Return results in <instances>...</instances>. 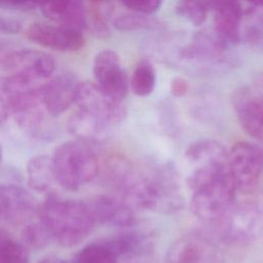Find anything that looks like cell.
Masks as SVG:
<instances>
[{
  "label": "cell",
  "mask_w": 263,
  "mask_h": 263,
  "mask_svg": "<svg viewBox=\"0 0 263 263\" xmlns=\"http://www.w3.org/2000/svg\"><path fill=\"white\" fill-rule=\"evenodd\" d=\"M215 226L223 240L249 243L263 232V213L256 202H235Z\"/></svg>",
  "instance_id": "obj_7"
},
{
  "label": "cell",
  "mask_w": 263,
  "mask_h": 263,
  "mask_svg": "<svg viewBox=\"0 0 263 263\" xmlns=\"http://www.w3.org/2000/svg\"><path fill=\"white\" fill-rule=\"evenodd\" d=\"M51 159L57 184L68 191H77L90 183L100 171L96 153L78 140L58 146Z\"/></svg>",
  "instance_id": "obj_3"
},
{
  "label": "cell",
  "mask_w": 263,
  "mask_h": 263,
  "mask_svg": "<svg viewBox=\"0 0 263 263\" xmlns=\"http://www.w3.org/2000/svg\"><path fill=\"white\" fill-rule=\"evenodd\" d=\"M118 263H119V262H118ZM127 263H128V262H127Z\"/></svg>",
  "instance_id": "obj_37"
},
{
  "label": "cell",
  "mask_w": 263,
  "mask_h": 263,
  "mask_svg": "<svg viewBox=\"0 0 263 263\" xmlns=\"http://www.w3.org/2000/svg\"><path fill=\"white\" fill-rule=\"evenodd\" d=\"M38 263H74V261H69L63 258H58V257H48V258H44Z\"/></svg>",
  "instance_id": "obj_34"
},
{
  "label": "cell",
  "mask_w": 263,
  "mask_h": 263,
  "mask_svg": "<svg viewBox=\"0 0 263 263\" xmlns=\"http://www.w3.org/2000/svg\"><path fill=\"white\" fill-rule=\"evenodd\" d=\"M236 192L228 171L192 190L190 209L198 219L215 224L235 203Z\"/></svg>",
  "instance_id": "obj_5"
},
{
  "label": "cell",
  "mask_w": 263,
  "mask_h": 263,
  "mask_svg": "<svg viewBox=\"0 0 263 263\" xmlns=\"http://www.w3.org/2000/svg\"><path fill=\"white\" fill-rule=\"evenodd\" d=\"M233 106L242 128L263 144V95L241 88L234 93Z\"/></svg>",
  "instance_id": "obj_16"
},
{
  "label": "cell",
  "mask_w": 263,
  "mask_h": 263,
  "mask_svg": "<svg viewBox=\"0 0 263 263\" xmlns=\"http://www.w3.org/2000/svg\"><path fill=\"white\" fill-rule=\"evenodd\" d=\"M8 49H9L8 44H6L5 42H3V41L0 40V59H1V57L3 55V53L6 52Z\"/></svg>",
  "instance_id": "obj_35"
},
{
  "label": "cell",
  "mask_w": 263,
  "mask_h": 263,
  "mask_svg": "<svg viewBox=\"0 0 263 263\" xmlns=\"http://www.w3.org/2000/svg\"><path fill=\"white\" fill-rule=\"evenodd\" d=\"M40 204L25 188L12 184H0V220L22 223L38 214Z\"/></svg>",
  "instance_id": "obj_13"
},
{
  "label": "cell",
  "mask_w": 263,
  "mask_h": 263,
  "mask_svg": "<svg viewBox=\"0 0 263 263\" xmlns=\"http://www.w3.org/2000/svg\"><path fill=\"white\" fill-rule=\"evenodd\" d=\"M211 10L209 1H179L176 4V12L187 20L193 26L202 25Z\"/></svg>",
  "instance_id": "obj_27"
},
{
  "label": "cell",
  "mask_w": 263,
  "mask_h": 263,
  "mask_svg": "<svg viewBox=\"0 0 263 263\" xmlns=\"http://www.w3.org/2000/svg\"><path fill=\"white\" fill-rule=\"evenodd\" d=\"M216 245L205 235L192 232L179 237L168 249L166 263H218Z\"/></svg>",
  "instance_id": "obj_12"
},
{
  "label": "cell",
  "mask_w": 263,
  "mask_h": 263,
  "mask_svg": "<svg viewBox=\"0 0 263 263\" xmlns=\"http://www.w3.org/2000/svg\"><path fill=\"white\" fill-rule=\"evenodd\" d=\"M86 202L96 222L122 229L135 224L133 208L117 195L101 194L91 197Z\"/></svg>",
  "instance_id": "obj_15"
},
{
  "label": "cell",
  "mask_w": 263,
  "mask_h": 263,
  "mask_svg": "<svg viewBox=\"0 0 263 263\" xmlns=\"http://www.w3.org/2000/svg\"><path fill=\"white\" fill-rule=\"evenodd\" d=\"M240 35L250 45L263 48V1L242 2Z\"/></svg>",
  "instance_id": "obj_23"
},
{
  "label": "cell",
  "mask_w": 263,
  "mask_h": 263,
  "mask_svg": "<svg viewBox=\"0 0 263 263\" xmlns=\"http://www.w3.org/2000/svg\"><path fill=\"white\" fill-rule=\"evenodd\" d=\"M104 173L116 195L133 209L170 214L183 204L178 177L170 166L140 167L122 156H112Z\"/></svg>",
  "instance_id": "obj_1"
},
{
  "label": "cell",
  "mask_w": 263,
  "mask_h": 263,
  "mask_svg": "<svg viewBox=\"0 0 263 263\" xmlns=\"http://www.w3.org/2000/svg\"><path fill=\"white\" fill-rule=\"evenodd\" d=\"M29 249L10 231L0 228V263H28Z\"/></svg>",
  "instance_id": "obj_25"
},
{
  "label": "cell",
  "mask_w": 263,
  "mask_h": 263,
  "mask_svg": "<svg viewBox=\"0 0 263 263\" xmlns=\"http://www.w3.org/2000/svg\"><path fill=\"white\" fill-rule=\"evenodd\" d=\"M120 3L127 9L144 15L157 11L161 6V2L158 0H128L120 1Z\"/></svg>",
  "instance_id": "obj_30"
},
{
  "label": "cell",
  "mask_w": 263,
  "mask_h": 263,
  "mask_svg": "<svg viewBox=\"0 0 263 263\" xmlns=\"http://www.w3.org/2000/svg\"><path fill=\"white\" fill-rule=\"evenodd\" d=\"M133 226L108 238L119 259L146 256L153 249V234L142 228H133Z\"/></svg>",
  "instance_id": "obj_19"
},
{
  "label": "cell",
  "mask_w": 263,
  "mask_h": 263,
  "mask_svg": "<svg viewBox=\"0 0 263 263\" xmlns=\"http://www.w3.org/2000/svg\"><path fill=\"white\" fill-rule=\"evenodd\" d=\"M227 160L237 191L252 193L263 171V151L249 142H237L227 152Z\"/></svg>",
  "instance_id": "obj_9"
},
{
  "label": "cell",
  "mask_w": 263,
  "mask_h": 263,
  "mask_svg": "<svg viewBox=\"0 0 263 263\" xmlns=\"http://www.w3.org/2000/svg\"><path fill=\"white\" fill-rule=\"evenodd\" d=\"M37 215L51 239L63 247H73L83 241L97 223L86 201L55 196L42 202Z\"/></svg>",
  "instance_id": "obj_2"
},
{
  "label": "cell",
  "mask_w": 263,
  "mask_h": 263,
  "mask_svg": "<svg viewBox=\"0 0 263 263\" xmlns=\"http://www.w3.org/2000/svg\"><path fill=\"white\" fill-rule=\"evenodd\" d=\"M25 35L29 40L40 46L64 52L80 49L85 41L81 32L43 22L29 24L25 30Z\"/></svg>",
  "instance_id": "obj_11"
},
{
  "label": "cell",
  "mask_w": 263,
  "mask_h": 263,
  "mask_svg": "<svg viewBox=\"0 0 263 263\" xmlns=\"http://www.w3.org/2000/svg\"><path fill=\"white\" fill-rule=\"evenodd\" d=\"M214 12V32L227 45L236 44L241 40L242 23L241 2L214 1L210 2Z\"/></svg>",
  "instance_id": "obj_17"
},
{
  "label": "cell",
  "mask_w": 263,
  "mask_h": 263,
  "mask_svg": "<svg viewBox=\"0 0 263 263\" xmlns=\"http://www.w3.org/2000/svg\"><path fill=\"white\" fill-rule=\"evenodd\" d=\"M1 159H2V150H1V147H0V162H1Z\"/></svg>",
  "instance_id": "obj_36"
},
{
  "label": "cell",
  "mask_w": 263,
  "mask_h": 263,
  "mask_svg": "<svg viewBox=\"0 0 263 263\" xmlns=\"http://www.w3.org/2000/svg\"><path fill=\"white\" fill-rule=\"evenodd\" d=\"M0 67L10 83L20 87H41L52 77L55 61L47 52L32 48H9Z\"/></svg>",
  "instance_id": "obj_4"
},
{
  "label": "cell",
  "mask_w": 263,
  "mask_h": 263,
  "mask_svg": "<svg viewBox=\"0 0 263 263\" xmlns=\"http://www.w3.org/2000/svg\"><path fill=\"white\" fill-rule=\"evenodd\" d=\"M21 239L29 250H40L48 245L51 237L41 222L37 221L24 227Z\"/></svg>",
  "instance_id": "obj_28"
},
{
  "label": "cell",
  "mask_w": 263,
  "mask_h": 263,
  "mask_svg": "<svg viewBox=\"0 0 263 263\" xmlns=\"http://www.w3.org/2000/svg\"><path fill=\"white\" fill-rule=\"evenodd\" d=\"M119 257L107 239L90 242L77 254L74 263H118Z\"/></svg>",
  "instance_id": "obj_24"
},
{
  "label": "cell",
  "mask_w": 263,
  "mask_h": 263,
  "mask_svg": "<svg viewBox=\"0 0 263 263\" xmlns=\"http://www.w3.org/2000/svg\"><path fill=\"white\" fill-rule=\"evenodd\" d=\"M186 183L190 191L229 171L227 151L215 140H199L191 144L184 155Z\"/></svg>",
  "instance_id": "obj_6"
},
{
  "label": "cell",
  "mask_w": 263,
  "mask_h": 263,
  "mask_svg": "<svg viewBox=\"0 0 263 263\" xmlns=\"http://www.w3.org/2000/svg\"><path fill=\"white\" fill-rule=\"evenodd\" d=\"M188 89H189L188 81L183 77H175L171 81L170 90H171V93L175 97L184 96L188 91Z\"/></svg>",
  "instance_id": "obj_32"
},
{
  "label": "cell",
  "mask_w": 263,
  "mask_h": 263,
  "mask_svg": "<svg viewBox=\"0 0 263 263\" xmlns=\"http://www.w3.org/2000/svg\"><path fill=\"white\" fill-rule=\"evenodd\" d=\"M74 104L78 110L111 128L126 116V108L123 103L105 93L92 81L79 82Z\"/></svg>",
  "instance_id": "obj_8"
},
{
  "label": "cell",
  "mask_w": 263,
  "mask_h": 263,
  "mask_svg": "<svg viewBox=\"0 0 263 263\" xmlns=\"http://www.w3.org/2000/svg\"><path fill=\"white\" fill-rule=\"evenodd\" d=\"M155 81V71L151 64L142 62L135 68L129 79V85L135 95L139 97H147L153 91Z\"/></svg>",
  "instance_id": "obj_26"
},
{
  "label": "cell",
  "mask_w": 263,
  "mask_h": 263,
  "mask_svg": "<svg viewBox=\"0 0 263 263\" xmlns=\"http://www.w3.org/2000/svg\"><path fill=\"white\" fill-rule=\"evenodd\" d=\"M92 73L93 82L105 93L122 102L128 91L129 79L119 55L115 51L105 49L97 53L93 60Z\"/></svg>",
  "instance_id": "obj_10"
},
{
  "label": "cell",
  "mask_w": 263,
  "mask_h": 263,
  "mask_svg": "<svg viewBox=\"0 0 263 263\" xmlns=\"http://www.w3.org/2000/svg\"><path fill=\"white\" fill-rule=\"evenodd\" d=\"M23 30L21 21L13 16L0 13V33L1 34H17Z\"/></svg>",
  "instance_id": "obj_31"
},
{
  "label": "cell",
  "mask_w": 263,
  "mask_h": 263,
  "mask_svg": "<svg viewBox=\"0 0 263 263\" xmlns=\"http://www.w3.org/2000/svg\"><path fill=\"white\" fill-rule=\"evenodd\" d=\"M27 181L31 189L53 196L52 191L57 184L51 157L40 154L31 157L26 166Z\"/></svg>",
  "instance_id": "obj_20"
},
{
  "label": "cell",
  "mask_w": 263,
  "mask_h": 263,
  "mask_svg": "<svg viewBox=\"0 0 263 263\" xmlns=\"http://www.w3.org/2000/svg\"><path fill=\"white\" fill-rule=\"evenodd\" d=\"M104 11L114 28L120 31H135L151 27V20L144 15L132 11L120 2H103Z\"/></svg>",
  "instance_id": "obj_22"
},
{
  "label": "cell",
  "mask_w": 263,
  "mask_h": 263,
  "mask_svg": "<svg viewBox=\"0 0 263 263\" xmlns=\"http://www.w3.org/2000/svg\"><path fill=\"white\" fill-rule=\"evenodd\" d=\"M79 82L71 72L60 73L46 82L41 98L48 115L59 116L75 103Z\"/></svg>",
  "instance_id": "obj_14"
},
{
  "label": "cell",
  "mask_w": 263,
  "mask_h": 263,
  "mask_svg": "<svg viewBox=\"0 0 263 263\" xmlns=\"http://www.w3.org/2000/svg\"><path fill=\"white\" fill-rule=\"evenodd\" d=\"M68 129L81 142L104 141L112 130L99 120L76 109L68 119Z\"/></svg>",
  "instance_id": "obj_21"
},
{
  "label": "cell",
  "mask_w": 263,
  "mask_h": 263,
  "mask_svg": "<svg viewBox=\"0 0 263 263\" xmlns=\"http://www.w3.org/2000/svg\"><path fill=\"white\" fill-rule=\"evenodd\" d=\"M9 115V110L5 100L0 97V125H2Z\"/></svg>",
  "instance_id": "obj_33"
},
{
  "label": "cell",
  "mask_w": 263,
  "mask_h": 263,
  "mask_svg": "<svg viewBox=\"0 0 263 263\" xmlns=\"http://www.w3.org/2000/svg\"><path fill=\"white\" fill-rule=\"evenodd\" d=\"M43 15L52 24L83 32L87 28L86 5L81 1L64 0L39 4Z\"/></svg>",
  "instance_id": "obj_18"
},
{
  "label": "cell",
  "mask_w": 263,
  "mask_h": 263,
  "mask_svg": "<svg viewBox=\"0 0 263 263\" xmlns=\"http://www.w3.org/2000/svg\"><path fill=\"white\" fill-rule=\"evenodd\" d=\"M86 5L87 27L100 37H106L109 34L107 17L104 11L103 2H88Z\"/></svg>",
  "instance_id": "obj_29"
}]
</instances>
